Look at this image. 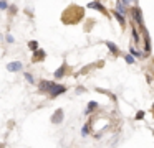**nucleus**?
I'll use <instances>...</instances> for the list:
<instances>
[{"mask_svg":"<svg viewBox=\"0 0 154 148\" xmlns=\"http://www.w3.org/2000/svg\"><path fill=\"white\" fill-rule=\"evenodd\" d=\"M116 10H118L119 13H123V15H126V12H128V7L124 5V3L121 2V0H118V2H116Z\"/></svg>","mask_w":154,"mask_h":148,"instance_id":"obj_10","label":"nucleus"},{"mask_svg":"<svg viewBox=\"0 0 154 148\" xmlns=\"http://www.w3.org/2000/svg\"><path fill=\"white\" fill-rule=\"evenodd\" d=\"M0 148H2V145H0Z\"/></svg>","mask_w":154,"mask_h":148,"instance_id":"obj_24","label":"nucleus"},{"mask_svg":"<svg viewBox=\"0 0 154 148\" xmlns=\"http://www.w3.org/2000/svg\"><path fill=\"white\" fill-rule=\"evenodd\" d=\"M131 35H133V45H139V33L136 31V28L133 26V31H131Z\"/></svg>","mask_w":154,"mask_h":148,"instance_id":"obj_12","label":"nucleus"},{"mask_svg":"<svg viewBox=\"0 0 154 148\" xmlns=\"http://www.w3.org/2000/svg\"><path fill=\"white\" fill-rule=\"evenodd\" d=\"M106 46H108V49H109L113 54H118V53H119V48H118L113 41H106Z\"/></svg>","mask_w":154,"mask_h":148,"instance_id":"obj_11","label":"nucleus"},{"mask_svg":"<svg viewBox=\"0 0 154 148\" xmlns=\"http://www.w3.org/2000/svg\"><path fill=\"white\" fill-rule=\"evenodd\" d=\"M133 3H137V0H133Z\"/></svg>","mask_w":154,"mask_h":148,"instance_id":"obj_22","label":"nucleus"},{"mask_svg":"<svg viewBox=\"0 0 154 148\" xmlns=\"http://www.w3.org/2000/svg\"><path fill=\"white\" fill-rule=\"evenodd\" d=\"M65 92H66V87H65L63 84H57V82H55L53 87H51L50 92H48V95H50L51 99H55V97H58V95L65 94Z\"/></svg>","mask_w":154,"mask_h":148,"instance_id":"obj_2","label":"nucleus"},{"mask_svg":"<svg viewBox=\"0 0 154 148\" xmlns=\"http://www.w3.org/2000/svg\"><path fill=\"white\" fill-rule=\"evenodd\" d=\"M45 58V51L43 49H38V51H35V61H38V59H43Z\"/></svg>","mask_w":154,"mask_h":148,"instance_id":"obj_15","label":"nucleus"},{"mask_svg":"<svg viewBox=\"0 0 154 148\" xmlns=\"http://www.w3.org/2000/svg\"><path fill=\"white\" fill-rule=\"evenodd\" d=\"M23 76H25V81H27V82H32V84H35V77L30 74V72H25Z\"/></svg>","mask_w":154,"mask_h":148,"instance_id":"obj_17","label":"nucleus"},{"mask_svg":"<svg viewBox=\"0 0 154 148\" xmlns=\"http://www.w3.org/2000/svg\"><path fill=\"white\" fill-rule=\"evenodd\" d=\"M143 117H144V112H143V110H139V112H137V115H136V118H137V120H141Z\"/></svg>","mask_w":154,"mask_h":148,"instance_id":"obj_21","label":"nucleus"},{"mask_svg":"<svg viewBox=\"0 0 154 148\" xmlns=\"http://www.w3.org/2000/svg\"><path fill=\"white\" fill-rule=\"evenodd\" d=\"M124 61H126L128 64H134V56L131 54V53L129 54H124Z\"/></svg>","mask_w":154,"mask_h":148,"instance_id":"obj_16","label":"nucleus"},{"mask_svg":"<svg viewBox=\"0 0 154 148\" xmlns=\"http://www.w3.org/2000/svg\"><path fill=\"white\" fill-rule=\"evenodd\" d=\"M61 122H63V109H58L51 117V123H61Z\"/></svg>","mask_w":154,"mask_h":148,"instance_id":"obj_6","label":"nucleus"},{"mask_svg":"<svg viewBox=\"0 0 154 148\" xmlns=\"http://www.w3.org/2000/svg\"><path fill=\"white\" fill-rule=\"evenodd\" d=\"M88 133H90V123L83 125V128H81V135H83V137H86Z\"/></svg>","mask_w":154,"mask_h":148,"instance_id":"obj_19","label":"nucleus"},{"mask_svg":"<svg viewBox=\"0 0 154 148\" xmlns=\"http://www.w3.org/2000/svg\"><path fill=\"white\" fill-rule=\"evenodd\" d=\"M111 13H113V16L118 20V22H119V25H123V26L126 25V16H124L123 13H119L116 8H114V10H111Z\"/></svg>","mask_w":154,"mask_h":148,"instance_id":"obj_7","label":"nucleus"},{"mask_svg":"<svg viewBox=\"0 0 154 148\" xmlns=\"http://www.w3.org/2000/svg\"><path fill=\"white\" fill-rule=\"evenodd\" d=\"M65 72H66V64H63L60 69H57V71L53 72L55 79H61V77H65Z\"/></svg>","mask_w":154,"mask_h":148,"instance_id":"obj_8","label":"nucleus"},{"mask_svg":"<svg viewBox=\"0 0 154 148\" xmlns=\"http://www.w3.org/2000/svg\"><path fill=\"white\" fill-rule=\"evenodd\" d=\"M10 8V5H8L7 0H0V10H8Z\"/></svg>","mask_w":154,"mask_h":148,"instance_id":"obj_18","label":"nucleus"},{"mask_svg":"<svg viewBox=\"0 0 154 148\" xmlns=\"http://www.w3.org/2000/svg\"><path fill=\"white\" fill-rule=\"evenodd\" d=\"M96 2H101V0H96Z\"/></svg>","mask_w":154,"mask_h":148,"instance_id":"obj_23","label":"nucleus"},{"mask_svg":"<svg viewBox=\"0 0 154 148\" xmlns=\"http://www.w3.org/2000/svg\"><path fill=\"white\" fill-rule=\"evenodd\" d=\"M22 62L20 61H12V62H8L7 64V71L8 72H18V71H22Z\"/></svg>","mask_w":154,"mask_h":148,"instance_id":"obj_5","label":"nucleus"},{"mask_svg":"<svg viewBox=\"0 0 154 148\" xmlns=\"http://www.w3.org/2000/svg\"><path fill=\"white\" fill-rule=\"evenodd\" d=\"M28 48L32 49V53H35V51H38V49H40V48H38V43L35 41V39H33V41H28Z\"/></svg>","mask_w":154,"mask_h":148,"instance_id":"obj_14","label":"nucleus"},{"mask_svg":"<svg viewBox=\"0 0 154 148\" xmlns=\"http://www.w3.org/2000/svg\"><path fill=\"white\" fill-rule=\"evenodd\" d=\"M131 15H133V22L137 23V26H141L143 28L144 26V18H143V12H141L139 7H134V8H129Z\"/></svg>","mask_w":154,"mask_h":148,"instance_id":"obj_1","label":"nucleus"},{"mask_svg":"<svg viewBox=\"0 0 154 148\" xmlns=\"http://www.w3.org/2000/svg\"><path fill=\"white\" fill-rule=\"evenodd\" d=\"M86 7H88V8H93V10H98V12H101V13H106V7H104L101 2H96V0L90 2Z\"/></svg>","mask_w":154,"mask_h":148,"instance_id":"obj_4","label":"nucleus"},{"mask_svg":"<svg viewBox=\"0 0 154 148\" xmlns=\"http://www.w3.org/2000/svg\"><path fill=\"white\" fill-rule=\"evenodd\" d=\"M94 109H98V102L91 100L90 104H88V109H86V112H85V114H91V112H93Z\"/></svg>","mask_w":154,"mask_h":148,"instance_id":"obj_13","label":"nucleus"},{"mask_svg":"<svg viewBox=\"0 0 154 148\" xmlns=\"http://www.w3.org/2000/svg\"><path fill=\"white\" fill-rule=\"evenodd\" d=\"M129 53L134 56V58H143V56H144L143 53L139 51V49H136V45H131V46H129Z\"/></svg>","mask_w":154,"mask_h":148,"instance_id":"obj_9","label":"nucleus"},{"mask_svg":"<svg viewBox=\"0 0 154 148\" xmlns=\"http://www.w3.org/2000/svg\"><path fill=\"white\" fill-rule=\"evenodd\" d=\"M5 39H7V43H10V45H12V43H15V38L12 35H7V36H5Z\"/></svg>","mask_w":154,"mask_h":148,"instance_id":"obj_20","label":"nucleus"},{"mask_svg":"<svg viewBox=\"0 0 154 148\" xmlns=\"http://www.w3.org/2000/svg\"><path fill=\"white\" fill-rule=\"evenodd\" d=\"M53 84H55L53 81H45V79H43V81L38 82V89H40L42 92H47V94H48V92H50V89L53 87Z\"/></svg>","mask_w":154,"mask_h":148,"instance_id":"obj_3","label":"nucleus"}]
</instances>
